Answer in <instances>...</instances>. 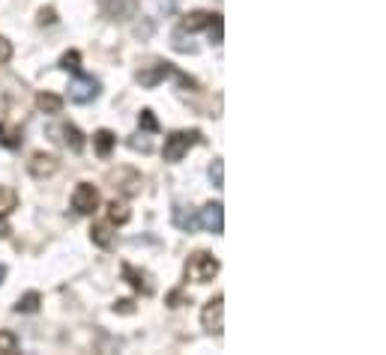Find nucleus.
<instances>
[{"mask_svg":"<svg viewBox=\"0 0 386 355\" xmlns=\"http://www.w3.org/2000/svg\"><path fill=\"white\" fill-rule=\"evenodd\" d=\"M210 179H213V185H215V188H224V165H222V159H215V161H213Z\"/></svg>","mask_w":386,"mask_h":355,"instance_id":"a878e982","label":"nucleus"},{"mask_svg":"<svg viewBox=\"0 0 386 355\" xmlns=\"http://www.w3.org/2000/svg\"><path fill=\"white\" fill-rule=\"evenodd\" d=\"M219 260L213 257V254H206V251H195L192 257H189L186 263V278L189 281H195V284H210V281L219 275Z\"/></svg>","mask_w":386,"mask_h":355,"instance_id":"f257e3e1","label":"nucleus"},{"mask_svg":"<svg viewBox=\"0 0 386 355\" xmlns=\"http://www.w3.org/2000/svg\"><path fill=\"white\" fill-rule=\"evenodd\" d=\"M206 24H210V12H201V9H195V12L183 15V21H180V30H183V33H195V30H204Z\"/></svg>","mask_w":386,"mask_h":355,"instance_id":"9b49d317","label":"nucleus"},{"mask_svg":"<svg viewBox=\"0 0 386 355\" xmlns=\"http://www.w3.org/2000/svg\"><path fill=\"white\" fill-rule=\"evenodd\" d=\"M204 134L201 132H174L171 138H165V150H162V156H165V161H183V156L189 150L195 147V143H201Z\"/></svg>","mask_w":386,"mask_h":355,"instance_id":"f03ea898","label":"nucleus"},{"mask_svg":"<svg viewBox=\"0 0 386 355\" xmlns=\"http://www.w3.org/2000/svg\"><path fill=\"white\" fill-rule=\"evenodd\" d=\"M168 302H171V307H177V305H180V293H177V290L168 296Z\"/></svg>","mask_w":386,"mask_h":355,"instance_id":"2f4dec72","label":"nucleus"},{"mask_svg":"<svg viewBox=\"0 0 386 355\" xmlns=\"http://www.w3.org/2000/svg\"><path fill=\"white\" fill-rule=\"evenodd\" d=\"M0 143H3L6 150H15V147H21V125L0 123Z\"/></svg>","mask_w":386,"mask_h":355,"instance_id":"4468645a","label":"nucleus"},{"mask_svg":"<svg viewBox=\"0 0 386 355\" xmlns=\"http://www.w3.org/2000/svg\"><path fill=\"white\" fill-rule=\"evenodd\" d=\"M12 60V42L0 36V63H9Z\"/></svg>","mask_w":386,"mask_h":355,"instance_id":"cd10ccee","label":"nucleus"},{"mask_svg":"<svg viewBox=\"0 0 386 355\" xmlns=\"http://www.w3.org/2000/svg\"><path fill=\"white\" fill-rule=\"evenodd\" d=\"M114 311L117 314H132L135 311V302H132V298H120V302L114 305Z\"/></svg>","mask_w":386,"mask_h":355,"instance_id":"c756f323","label":"nucleus"},{"mask_svg":"<svg viewBox=\"0 0 386 355\" xmlns=\"http://www.w3.org/2000/svg\"><path fill=\"white\" fill-rule=\"evenodd\" d=\"M111 179L117 182L114 188H120V194H126V197H132V194H138L141 191V176L135 174L132 168H120L117 174H111Z\"/></svg>","mask_w":386,"mask_h":355,"instance_id":"1a4fd4ad","label":"nucleus"},{"mask_svg":"<svg viewBox=\"0 0 386 355\" xmlns=\"http://www.w3.org/2000/svg\"><path fill=\"white\" fill-rule=\"evenodd\" d=\"M39 302H42V296L36 293V290H30V293H24L15 302V314H36L39 311Z\"/></svg>","mask_w":386,"mask_h":355,"instance_id":"f3484780","label":"nucleus"},{"mask_svg":"<svg viewBox=\"0 0 386 355\" xmlns=\"http://www.w3.org/2000/svg\"><path fill=\"white\" fill-rule=\"evenodd\" d=\"M174 48H177V51L195 54V45H186V42H183V30H177V33H174Z\"/></svg>","mask_w":386,"mask_h":355,"instance_id":"c85d7f7f","label":"nucleus"},{"mask_svg":"<svg viewBox=\"0 0 386 355\" xmlns=\"http://www.w3.org/2000/svg\"><path fill=\"white\" fill-rule=\"evenodd\" d=\"M15 206H18V194H15V188L0 185V215H9Z\"/></svg>","mask_w":386,"mask_h":355,"instance_id":"aec40b11","label":"nucleus"},{"mask_svg":"<svg viewBox=\"0 0 386 355\" xmlns=\"http://www.w3.org/2000/svg\"><path fill=\"white\" fill-rule=\"evenodd\" d=\"M96 96H99V81L90 78V75H78L69 84V99H72V102H78V105L93 102Z\"/></svg>","mask_w":386,"mask_h":355,"instance_id":"39448f33","label":"nucleus"},{"mask_svg":"<svg viewBox=\"0 0 386 355\" xmlns=\"http://www.w3.org/2000/svg\"><path fill=\"white\" fill-rule=\"evenodd\" d=\"M129 218H132V212L123 200H111V203H108V221L111 224H126Z\"/></svg>","mask_w":386,"mask_h":355,"instance_id":"6ab92c4d","label":"nucleus"},{"mask_svg":"<svg viewBox=\"0 0 386 355\" xmlns=\"http://www.w3.org/2000/svg\"><path fill=\"white\" fill-rule=\"evenodd\" d=\"M0 236H9V224L3 221V215H0Z\"/></svg>","mask_w":386,"mask_h":355,"instance_id":"473e14b6","label":"nucleus"},{"mask_svg":"<svg viewBox=\"0 0 386 355\" xmlns=\"http://www.w3.org/2000/svg\"><path fill=\"white\" fill-rule=\"evenodd\" d=\"M129 147H132V150H141V152H150L153 143L144 138V134H132V138H129Z\"/></svg>","mask_w":386,"mask_h":355,"instance_id":"bb28decb","label":"nucleus"},{"mask_svg":"<svg viewBox=\"0 0 386 355\" xmlns=\"http://www.w3.org/2000/svg\"><path fill=\"white\" fill-rule=\"evenodd\" d=\"M138 125H141L144 132H159V120H156V116H153V111H150V108H144V111L138 114Z\"/></svg>","mask_w":386,"mask_h":355,"instance_id":"b1692460","label":"nucleus"},{"mask_svg":"<svg viewBox=\"0 0 386 355\" xmlns=\"http://www.w3.org/2000/svg\"><path fill=\"white\" fill-rule=\"evenodd\" d=\"M102 12L114 21H123L135 12V0H102Z\"/></svg>","mask_w":386,"mask_h":355,"instance_id":"9d476101","label":"nucleus"},{"mask_svg":"<svg viewBox=\"0 0 386 355\" xmlns=\"http://www.w3.org/2000/svg\"><path fill=\"white\" fill-rule=\"evenodd\" d=\"M30 176H36V179H48V176H54L57 174V159L51 156V152H33V159H30Z\"/></svg>","mask_w":386,"mask_h":355,"instance_id":"0eeeda50","label":"nucleus"},{"mask_svg":"<svg viewBox=\"0 0 386 355\" xmlns=\"http://www.w3.org/2000/svg\"><path fill=\"white\" fill-rule=\"evenodd\" d=\"M63 141H66V147H69L72 152H81V150H84V134H81L78 125H72V123L63 125Z\"/></svg>","mask_w":386,"mask_h":355,"instance_id":"a211bd4d","label":"nucleus"},{"mask_svg":"<svg viewBox=\"0 0 386 355\" xmlns=\"http://www.w3.org/2000/svg\"><path fill=\"white\" fill-rule=\"evenodd\" d=\"M57 21V12L54 9H39V24L45 27V24H54Z\"/></svg>","mask_w":386,"mask_h":355,"instance_id":"7c9ffc66","label":"nucleus"},{"mask_svg":"<svg viewBox=\"0 0 386 355\" xmlns=\"http://www.w3.org/2000/svg\"><path fill=\"white\" fill-rule=\"evenodd\" d=\"M123 278L126 281H129V284L135 287V290H138V293H150V284H147V275H144V272H138V269H135L132 266V263H123Z\"/></svg>","mask_w":386,"mask_h":355,"instance_id":"f8f14e48","label":"nucleus"},{"mask_svg":"<svg viewBox=\"0 0 386 355\" xmlns=\"http://www.w3.org/2000/svg\"><path fill=\"white\" fill-rule=\"evenodd\" d=\"M3 278H6V266H0V284H3Z\"/></svg>","mask_w":386,"mask_h":355,"instance_id":"72a5a7b5","label":"nucleus"},{"mask_svg":"<svg viewBox=\"0 0 386 355\" xmlns=\"http://www.w3.org/2000/svg\"><path fill=\"white\" fill-rule=\"evenodd\" d=\"M171 72H174V66H171V63H153V66H147V69H141L138 72V84L141 87H159L162 81H165Z\"/></svg>","mask_w":386,"mask_h":355,"instance_id":"6e6552de","label":"nucleus"},{"mask_svg":"<svg viewBox=\"0 0 386 355\" xmlns=\"http://www.w3.org/2000/svg\"><path fill=\"white\" fill-rule=\"evenodd\" d=\"M197 227H204L206 233L219 236L224 230V206L222 203H206L201 212H197Z\"/></svg>","mask_w":386,"mask_h":355,"instance_id":"423d86ee","label":"nucleus"},{"mask_svg":"<svg viewBox=\"0 0 386 355\" xmlns=\"http://www.w3.org/2000/svg\"><path fill=\"white\" fill-rule=\"evenodd\" d=\"M0 352H3V355L18 352V338L12 332H0Z\"/></svg>","mask_w":386,"mask_h":355,"instance_id":"393cba45","label":"nucleus"},{"mask_svg":"<svg viewBox=\"0 0 386 355\" xmlns=\"http://www.w3.org/2000/svg\"><path fill=\"white\" fill-rule=\"evenodd\" d=\"M206 30H210V42L213 45H222V39H224V21H222V15H210V24H206Z\"/></svg>","mask_w":386,"mask_h":355,"instance_id":"4be33fe9","label":"nucleus"},{"mask_svg":"<svg viewBox=\"0 0 386 355\" xmlns=\"http://www.w3.org/2000/svg\"><path fill=\"white\" fill-rule=\"evenodd\" d=\"M90 239H93V245H99V248H111L114 245V233L108 224H93L90 227Z\"/></svg>","mask_w":386,"mask_h":355,"instance_id":"dca6fc26","label":"nucleus"},{"mask_svg":"<svg viewBox=\"0 0 386 355\" xmlns=\"http://www.w3.org/2000/svg\"><path fill=\"white\" fill-rule=\"evenodd\" d=\"M114 143H117V138H114V132H108V129H99V132L93 134V147H96V152H99L102 159L111 156Z\"/></svg>","mask_w":386,"mask_h":355,"instance_id":"ddd939ff","label":"nucleus"},{"mask_svg":"<svg viewBox=\"0 0 386 355\" xmlns=\"http://www.w3.org/2000/svg\"><path fill=\"white\" fill-rule=\"evenodd\" d=\"M174 224L180 227V230H186V233H192V230H195V227H197V218H195L192 212H189V215H186V209H183V206H174Z\"/></svg>","mask_w":386,"mask_h":355,"instance_id":"412c9836","label":"nucleus"},{"mask_svg":"<svg viewBox=\"0 0 386 355\" xmlns=\"http://www.w3.org/2000/svg\"><path fill=\"white\" fill-rule=\"evenodd\" d=\"M36 108H39L42 114H60L63 111V99L60 96H54V93H39L36 96Z\"/></svg>","mask_w":386,"mask_h":355,"instance_id":"2eb2a0df","label":"nucleus"},{"mask_svg":"<svg viewBox=\"0 0 386 355\" xmlns=\"http://www.w3.org/2000/svg\"><path fill=\"white\" fill-rule=\"evenodd\" d=\"M222 316H224V296L219 293L215 298H210V302L204 305V311H201V325L210 334H222L224 332V323H222Z\"/></svg>","mask_w":386,"mask_h":355,"instance_id":"20e7f679","label":"nucleus"},{"mask_svg":"<svg viewBox=\"0 0 386 355\" xmlns=\"http://www.w3.org/2000/svg\"><path fill=\"white\" fill-rule=\"evenodd\" d=\"M72 209H75L78 215H93L99 209V191H96V185H90V182H78L75 191H72Z\"/></svg>","mask_w":386,"mask_h":355,"instance_id":"7ed1b4c3","label":"nucleus"},{"mask_svg":"<svg viewBox=\"0 0 386 355\" xmlns=\"http://www.w3.org/2000/svg\"><path fill=\"white\" fill-rule=\"evenodd\" d=\"M60 69L75 72V75H78V72H81V54H78V51H66V54L60 57Z\"/></svg>","mask_w":386,"mask_h":355,"instance_id":"5701e85b","label":"nucleus"}]
</instances>
